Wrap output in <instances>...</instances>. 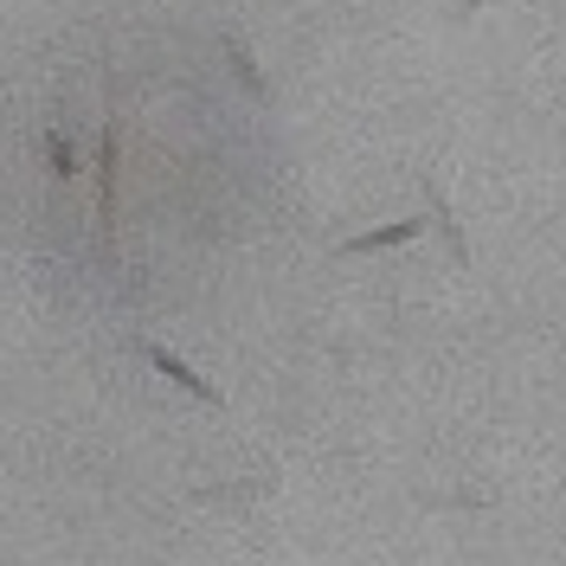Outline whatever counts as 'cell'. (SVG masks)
I'll return each instance as SVG.
<instances>
[{
    "label": "cell",
    "mask_w": 566,
    "mask_h": 566,
    "mask_svg": "<svg viewBox=\"0 0 566 566\" xmlns=\"http://www.w3.org/2000/svg\"><path fill=\"white\" fill-rule=\"evenodd\" d=\"M116 161H123V129H116V109L104 123V148H97V226L109 232L116 219Z\"/></svg>",
    "instance_id": "1"
},
{
    "label": "cell",
    "mask_w": 566,
    "mask_h": 566,
    "mask_svg": "<svg viewBox=\"0 0 566 566\" xmlns=\"http://www.w3.org/2000/svg\"><path fill=\"white\" fill-rule=\"evenodd\" d=\"M142 354H148V367H155V374H168V380H175V387H187L193 392V399H219V392L207 387V380H200V374H193V367H187V360H180V354H168V348H155V342H142Z\"/></svg>",
    "instance_id": "2"
},
{
    "label": "cell",
    "mask_w": 566,
    "mask_h": 566,
    "mask_svg": "<svg viewBox=\"0 0 566 566\" xmlns=\"http://www.w3.org/2000/svg\"><path fill=\"white\" fill-rule=\"evenodd\" d=\"M419 232H424V219H392V226H374V232L348 239L342 258H360V251H392V245H406V239H419Z\"/></svg>",
    "instance_id": "3"
},
{
    "label": "cell",
    "mask_w": 566,
    "mask_h": 566,
    "mask_svg": "<svg viewBox=\"0 0 566 566\" xmlns=\"http://www.w3.org/2000/svg\"><path fill=\"white\" fill-rule=\"evenodd\" d=\"M45 168H52V180H71V175H77V148H71L65 129H45Z\"/></svg>",
    "instance_id": "4"
},
{
    "label": "cell",
    "mask_w": 566,
    "mask_h": 566,
    "mask_svg": "<svg viewBox=\"0 0 566 566\" xmlns=\"http://www.w3.org/2000/svg\"><path fill=\"white\" fill-rule=\"evenodd\" d=\"M226 59H232V71H239V84H245L251 97H264V77H258V65H251V52L239 39H226Z\"/></svg>",
    "instance_id": "5"
}]
</instances>
